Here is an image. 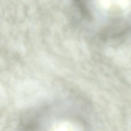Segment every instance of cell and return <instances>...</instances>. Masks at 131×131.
Instances as JSON below:
<instances>
[{
    "instance_id": "obj_1",
    "label": "cell",
    "mask_w": 131,
    "mask_h": 131,
    "mask_svg": "<svg viewBox=\"0 0 131 131\" xmlns=\"http://www.w3.org/2000/svg\"><path fill=\"white\" fill-rule=\"evenodd\" d=\"M81 15L85 19H89L91 18V14L87 6L85 4L81 1H78L76 3Z\"/></svg>"
}]
</instances>
